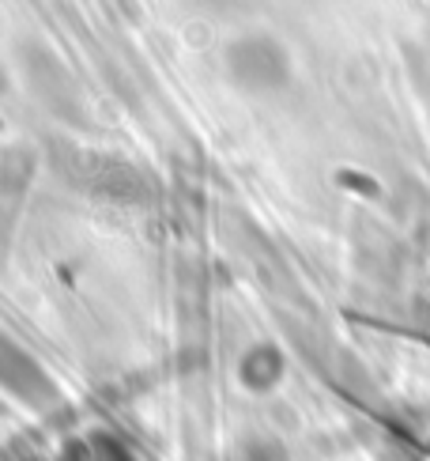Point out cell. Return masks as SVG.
<instances>
[{
	"mask_svg": "<svg viewBox=\"0 0 430 461\" xmlns=\"http://www.w3.org/2000/svg\"><path fill=\"white\" fill-rule=\"evenodd\" d=\"M0 382H4L15 397L31 401V405H46V401H53L49 378L38 371L31 363V356L23 348H15L4 333H0Z\"/></svg>",
	"mask_w": 430,
	"mask_h": 461,
	"instance_id": "cell-1",
	"label": "cell"
}]
</instances>
